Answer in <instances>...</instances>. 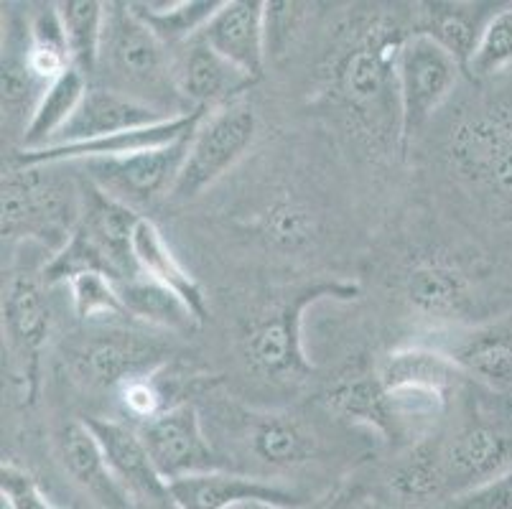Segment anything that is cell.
Instances as JSON below:
<instances>
[{"label": "cell", "mask_w": 512, "mask_h": 509, "mask_svg": "<svg viewBox=\"0 0 512 509\" xmlns=\"http://www.w3.org/2000/svg\"><path fill=\"white\" fill-rule=\"evenodd\" d=\"M406 31L377 21L334 69V95L352 128L375 153H403V115L398 92V54Z\"/></svg>", "instance_id": "cell-1"}, {"label": "cell", "mask_w": 512, "mask_h": 509, "mask_svg": "<svg viewBox=\"0 0 512 509\" xmlns=\"http://www.w3.org/2000/svg\"><path fill=\"white\" fill-rule=\"evenodd\" d=\"M141 217L138 209L87 184L74 230L46 263V286L69 283L79 273H102L115 283L141 275L133 255V232Z\"/></svg>", "instance_id": "cell-2"}, {"label": "cell", "mask_w": 512, "mask_h": 509, "mask_svg": "<svg viewBox=\"0 0 512 509\" xmlns=\"http://www.w3.org/2000/svg\"><path fill=\"white\" fill-rule=\"evenodd\" d=\"M107 90L123 92L166 112L169 118L189 115L174 84L171 51L133 13L130 3H107L105 39L100 64Z\"/></svg>", "instance_id": "cell-3"}, {"label": "cell", "mask_w": 512, "mask_h": 509, "mask_svg": "<svg viewBox=\"0 0 512 509\" xmlns=\"http://www.w3.org/2000/svg\"><path fill=\"white\" fill-rule=\"evenodd\" d=\"M360 293L357 283L349 280H316L309 286L293 288L288 296L255 316L253 324L245 329L240 352L248 370L268 382L281 385H299L314 372L304 349V314L311 306L327 298L352 301Z\"/></svg>", "instance_id": "cell-4"}, {"label": "cell", "mask_w": 512, "mask_h": 509, "mask_svg": "<svg viewBox=\"0 0 512 509\" xmlns=\"http://www.w3.org/2000/svg\"><path fill=\"white\" fill-rule=\"evenodd\" d=\"M255 135H258V115L245 102L204 112L189 140L186 161L171 191V199L192 202L204 194L250 151Z\"/></svg>", "instance_id": "cell-5"}, {"label": "cell", "mask_w": 512, "mask_h": 509, "mask_svg": "<svg viewBox=\"0 0 512 509\" xmlns=\"http://www.w3.org/2000/svg\"><path fill=\"white\" fill-rule=\"evenodd\" d=\"M464 67L431 36L411 31L398 54V92L403 115V153L418 130L454 92Z\"/></svg>", "instance_id": "cell-6"}, {"label": "cell", "mask_w": 512, "mask_h": 509, "mask_svg": "<svg viewBox=\"0 0 512 509\" xmlns=\"http://www.w3.org/2000/svg\"><path fill=\"white\" fill-rule=\"evenodd\" d=\"M51 166H16L3 174V235L39 237L44 242H67L77 217L69 212V196Z\"/></svg>", "instance_id": "cell-7"}, {"label": "cell", "mask_w": 512, "mask_h": 509, "mask_svg": "<svg viewBox=\"0 0 512 509\" xmlns=\"http://www.w3.org/2000/svg\"><path fill=\"white\" fill-rule=\"evenodd\" d=\"M166 349L133 331H100L85 336L67 354L74 382L95 392H118L125 382L166 367Z\"/></svg>", "instance_id": "cell-8"}, {"label": "cell", "mask_w": 512, "mask_h": 509, "mask_svg": "<svg viewBox=\"0 0 512 509\" xmlns=\"http://www.w3.org/2000/svg\"><path fill=\"white\" fill-rule=\"evenodd\" d=\"M148 456L166 484L209 471H232L209 441L202 413L192 403H174L138 426Z\"/></svg>", "instance_id": "cell-9"}, {"label": "cell", "mask_w": 512, "mask_h": 509, "mask_svg": "<svg viewBox=\"0 0 512 509\" xmlns=\"http://www.w3.org/2000/svg\"><path fill=\"white\" fill-rule=\"evenodd\" d=\"M451 166L512 202V110L484 107L462 115L446 140Z\"/></svg>", "instance_id": "cell-10"}, {"label": "cell", "mask_w": 512, "mask_h": 509, "mask_svg": "<svg viewBox=\"0 0 512 509\" xmlns=\"http://www.w3.org/2000/svg\"><path fill=\"white\" fill-rule=\"evenodd\" d=\"M189 140L192 133L169 146L148 148L110 161H87L82 166L90 174V184L136 209L138 204L156 202L158 196H171L186 161Z\"/></svg>", "instance_id": "cell-11"}, {"label": "cell", "mask_w": 512, "mask_h": 509, "mask_svg": "<svg viewBox=\"0 0 512 509\" xmlns=\"http://www.w3.org/2000/svg\"><path fill=\"white\" fill-rule=\"evenodd\" d=\"M220 423H230L235 441L253 456L258 464L271 471L299 469L309 464L316 454L314 433L288 413H268V410H250L237 403H225L217 413Z\"/></svg>", "instance_id": "cell-12"}, {"label": "cell", "mask_w": 512, "mask_h": 509, "mask_svg": "<svg viewBox=\"0 0 512 509\" xmlns=\"http://www.w3.org/2000/svg\"><path fill=\"white\" fill-rule=\"evenodd\" d=\"M51 331V308L44 288L31 275H13L3 296V334L13 359V372L29 403L39 387V359Z\"/></svg>", "instance_id": "cell-13"}, {"label": "cell", "mask_w": 512, "mask_h": 509, "mask_svg": "<svg viewBox=\"0 0 512 509\" xmlns=\"http://www.w3.org/2000/svg\"><path fill=\"white\" fill-rule=\"evenodd\" d=\"M174 84L189 110L212 112L242 102L240 97L255 84L250 74L209 49L202 39L171 51Z\"/></svg>", "instance_id": "cell-14"}, {"label": "cell", "mask_w": 512, "mask_h": 509, "mask_svg": "<svg viewBox=\"0 0 512 509\" xmlns=\"http://www.w3.org/2000/svg\"><path fill=\"white\" fill-rule=\"evenodd\" d=\"M204 112L194 110L189 115L169 118L164 123L148 125L141 130H128V133L107 135V138L90 140V143H72V146H46L36 151H18L16 166H59V163H87V161H110V158L133 156V153L148 151V148H161L176 143L194 133Z\"/></svg>", "instance_id": "cell-15"}, {"label": "cell", "mask_w": 512, "mask_h": 509, "mask_svg": "<svg viewBox=\"0 0 512 509\" xmlns=\"http://www.w3.org/2000/svg\"><path fill=\"white\" fill-rule=\"evenodd\" d=\"M449 497L469 492L512 471V433L484 420H469L446 438Z\"/></svg>", "instance_id": "cell-16"}, {"label": "cell", "mask_w": 512, "mask_h": 509, "mask_svg": "<svg viewBox=\"0 0 512 509\" xmlns=\"http://www.w3.org/2000/svg\"><path fill=\"white\" fill-rule=\"evenodd\" d=\"M202 39L227 62L253 79L263 77L268 59L263 0H225L212 21L202 28Z\"/></svg>", "instance_id": "cell-17"}, {"label": "cell", "mask_w": 512, "mask_h": 509, "mask_svg": "<svg viewBox=\"0 0 512 509\" xmlns=\"http://www.w3.org/2000/svg\"><path fill=\"white\" fill-rule=\"evenodd\" d=\"M164 120H169V115L148 102L107 90V87H90L79 110L74 112V118L64 125V130L51 146L90 143V140L107 138V135L148 128V125L164 123Z\"/></svg>", "instance_id": "cell-18"}, {"label": "cell", "mask_w": 512, "mask_h": 509, "mask_svg": "<svg viewBox=\"0 0 512 509\" xmlns=\"http://www.w3.org/2000/svg\"><path fill=\"white\" fill-rule=\"evenodd\" d=\"M57 459L69 482L77 484L102 509H133L136 499L125 492L102 454L100 441L85 420H72L59 431Z\"/></svg>", "instance_id": "cell-19"}, {"label": "cell", "mask_w": 512, "mask_h": 509, "mask_svg": "<svg viewBox=\"0 0 512 509\" xmlns=\"http://www.w3.org/2000/svg\"><path fill=\"white\" fill-rule=\"evenodd\" d=\"M85 423L100 441L107 464L130 497L136 502L148 499V502L171 504L169 484L161 479V474L153 466L138 428L113 418H87Z\"/></svg>", "instance_id": "cell-20"}, {"label": "cell", "mask_w": 512, "mask_h": 509, "mask_svg": "<svg viewBox=\"0 0 512 509\" xmlns=\"http://www.w3.org/2000/svg\"><path fill=\"white\" fill-rule=\"evenodd\" d=\"M169 497L176 509H227L245 499H265L283 507H304L309 499L276 484L242 474V471H209L186 476L169 484Z\"/></svg>", "instance_id": "cell-21"}, {"label": "cell", "mask_w": 512, "mask_h": 509, "mask_svg": "<svg viewBox=\"0 0 512 509\" xmlns=\"http://www.w3.org/2000/svg\"><path fill=\"white\" fill-rule=\"evenodd\" d=\"M377 380L385 390H426L454 395L467 375L441 347L406 344L388 352L377 367Z\"/></svg>", "instance_id": "cell-22"}, {"label": "cell", "mask_w": 512, "mask_h": 509, "mask_svg": "<svg viewBox=\"0 0 512 509\" xmlns=\"http://www.w3.org/2000/svg\"><path fill=\"white\" fill-rule=\"evenodd\" d=\"M406 301L431 321L467 319L474 296L469 280L446 260H418L406 273Z\"/></svg>", "instance_id": "cell-23"}, {"label": "cell", "mask_w": 512, "mask_h": 509, "mask_svg": "<svg viewBox=\"0 0 512 509\" xmlns=\"http://www.w3.org/2000/svg\"><path fill=\"white\" fill-rule=\"evenodd\" d=\"M390 492L406 504H428L449 492L446 438L426 436L400 451L390 469Z\"/></svg>", "instance_id": "cell-24"}, {"label": "cell", "mask_w": 512, "mask_h": 509, "mask_svg": "<svg viewBox=\"0 0 512 509\" xmlns=\"http://www.w3.org/2000/svg\"><path fill=\"white\" fill-rule=\"evenodd\" d=\"M500 8L492 3H423L416 31L439 41L467 72L484 26Z\"/></svg>", "instance_id": "cell-25"}, {"label": "cell", "mask_w": 512, "mask_h": 509, "mask_svg": "<svg viewBox=\"0 0 512 509\" xmlns=\"http://www.w3.org/2000/svg\"><path fill=\"white\" fill-rule=\"evenodd\" d=\"M133 255H136L138 270L146 278L156 280L169 291H174L186 306L192 308V314L197 316L199 324L207 319V298H204L202 286L179 263V258L174 255L169 242L164 240L161 230L148 217H141L136 232H133Z\"/></svg>", "instance_id": "cell-26"}, {"label": "cell", "mask_w": 512, "mask_h": 509, "mask_svg": "<svg viewBox=\"0 0 512 509\" xmlns=\"http://www.w3.org/2000/svg\"><path fill=\"white\" fill-rule=\"evenodd\" d=\"M467 377L490 390H512V331L502 326L477 329L444 349Z\"/></svg>", "instance_id": "cell-27"}, {"label": "cell", "mask_w": 512, "mask_h": 509, "mask_svg": "<svg viewBox=\"0 0 512 509\" xmlns=\"http://www.w3.org/2000/svg\"><path fill=\"white\" fill-rule=\"evenodd\" d=\"M87 79L90 77L85 72L72 67L62 77L46 84V90L41 92L29 123H26V130H23V151L46 148L57 140V135L74 118V112L79 110L87 90H90Z\"/></svg>", "instance_id": "cell-28"}, {"label": "cell", "mask_w": 512, "mask_h": 509, "mask_svg": "<svg viewBox=\"0 0 512 509\" xmlns=\"http://www.w3.org/2000/svg\"><path fill=\"white\" fill-rule=\"evenodd\" d=\"M327 405L339 418L370 428L385 441H400L393 403L377 377H352V380L339 382L327 392Z\"/></svg>", "instance_id": "cell-29"}, {"label": "cell", "mask_w": 512, "mask_h": 509, "mask_svg": "<svg viewBox=\"0 0 512 509\" xmlns=\"http://www.w3.org/2000/svg\"><path fill=\"white\" fill-rule=\"evenodd\" d=\"M118 293L125 314L130 319L141 321V324L169 331H186L199 324L192 308L186 306L174 291L146 278L143 273L125 280V283H118Z\"/></svg>", "instance_id": "cell-30"}, {"label": "cell", "mask_w": 512, "mask_h": 509, "mask_svg": "<svg viewBox=\"0 0 512 509\" xmlns=\"http://www.w3.org/2000/svg\"><path fill=\"white\" fill-rule=\"evenodd\" d=\"M225 0H174V3H130L133 13L151 28L169 51L202 34Z\"/></svg>", "instance_id": "cell-31"}, {"label": "cell", "mask_w": 512, "mask_h": 509, "mask_svg": "<svg viewBox=\"0 0 512 509\" xmlns=\"http://www.w3.org/2000/svg\"><path fill=\"white\" fill-rule=\"evenodd\" d=\"M26 67L41 87L74 67L67 36H64L62 21H59L57 3L41 6L26 21Z\"/></svg>", "instance_id": "cell-32"}, {"label": "cell", "mask_w": 512, "mask_h": 509, "mask_svg": "<svg viewBox=\"0 0 512 509\" xmlns=\"http://www.w3.org/2000/svg\"><path fill=\"white\" fill-rule=\"evenodd\" d=\"M59 21L67 36L72 64L90 77L100 64L102 39H105L107 3L97 0H64L57 3Z\"/></svg>", "instance_id": "cell-33"}, {"label": "cell", "mask_w": 512, "mask_h": 509, "mask_svg": "<svg viewBox=\"0 0 512 509\" xmlns=\"http://www.w3.org/2000/svg\"><path fill=\"white\" fill-rule=\"evenodd\" d=\"M260 230L273 247L283 252H296L311 245L319 232V222L306 204L293 202V199H278L265 209Z\"/></svg>", "instance_id": "cell-34"}, {"label": "cell", "mask_w": 512, "mask_h": 509, "mask_svg": "<svg viewBox=\"0 0 512 509\" xmlns=\"http://www.w3.org/2000/svg\"><path fill=\"white\" fill-rule=\"evenodd\" d=\"M512 67V3L502 6L484 26L479 44L467 64L472 79H490Z\"/></svg>", "instance_id": "cell-35"}, {"label": "cell", "mask_w": 512, "mask_h": 509, "mask_svg": "<svg viewBox=\"0 0 512 509\" xmlns=\"http://www.w3.org/2000/svg\"><path fill=\"white\" fill-rule=\"evenodd\" d=\"M69 298H72L74 314L79 321L113 319L125 314L120 301L118 283L102 273H79L67 283Z\"/></svg>", "instance_id": "cell-36"}, {"label": "cell", "mask_w": 512, "mask_h": 509, "mask_svg": "<svg viewBox=\"0 0 512 509\" xmlns=\"http://www.w3.org/2000/svg\"><path fill=\"white\" fill-rule=\"evenodd\" d=\"M161 372H153V375H146V377H136V380L125 382V385L120 387L118 403L125 415L146 423V420L156 418V415L164 413L166 408H171V405L166 403V390L164 385H161V377H158Z\"/></svg>", "instance_id": "cell-37"}, {"label": "cell", "mask_w": 512, "mask_h": 509, "mask_svg": "<svg viewBox=\"0 0 512 509\" xmlns=\"http://www.w3.org/2000/svg\"><path fill=\"white\" fill-rule=\"evenodd\" d=\"M0 497L3 509H59L49 502L34 474L13 461L0 466Z\"/></svg>", "instance_id": "cell-38"}, {"label": "cell", "mask_w": 512, "mask_h": 509, "mask_svg": "<svg viewBox=\"0 0 512 509\" xmlns=\"http://www.w3.org/2000/svg\"><path fill=\"white\" fill-rule=\"evenodd\" d=\"M301 3H265V36H268V56L283 54L301 31L304 11Z\"/></svg>", "instance_id": "cell-39"}, {"label": "cell", "mask_w": 512, "mask_h": 509, "mask_svg": "<svg viewBox=\"0 0 512 509\" xmlns=\"http://www.w3.org/2000/svg\"><path fill=\"white\" fill-rule=\"evenodd\" d=\"M444 509H512V471L446 499Z\"/></svg>", "instance_id": "cell-40"}, {"label": "cell", "mask_w": 512, "mask_h": 509, "mask_svg": "<svg viewBox=\"0 0 512 509\" xmlns=\"http://www.w3.org/2000/svg\"><path fill=\"white\" fill-rule=\"evenodd\" d=\"M227 509H301V507H283V504L265 502V499H245V502H237Z\"/></svg>", "instance_id": "cell-41"}]
</instances>
